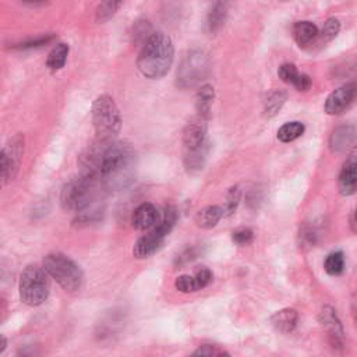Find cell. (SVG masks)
<instances>
[{"label": "cell", "instance_id": "6da1fadb", "mask_svg": "<svg viewBox=\"0 0 357 357\" xmlns=\"http://www.w3.org/2000/svg\"><path fill=\"white\" fill-rule=\"evenodd\" d=\"M136 152L127 142L100 141L91 145L80 158L83 175L100 180L105 187H122L133 175Z\"/></svg>", "mask_w": 357, "mask_h": 357}, {"label": "cell", "instance_id": "7a4b0ae2", "mask_svg": "<svg viewBox=\"0 0 357 357\" xmlns=\"http://www.w3.org/2000/svg\"><path fill=\"white\" fill-rule=\"evenodd\" d=\"M175 59L172 39L164 32H152L144 42L137 59L138 70L147 78H162L168 74Z\"/></svg>", "mask_w": 357, "mask_h": 357}, {"label": "cell", "instance_id": "3957f363", "mask_svg": "<svg viewBox=\"0 0 357 357\" xmlns=\"http://www.w3.org/2000/svg\"><path fill=\"white\" fill-rule=\"evenodd\" d=\"M100 188H105V184L98 179L89 176H81L69 182L62 190L61 202L66 211L83 213L89 208L95 199L100 194Z\"/></svg>", "mask_w": 357, "mask_h": 357}, {"label": "cell", "instance_id": "277c9868", "mask_svg": "<svg viewBox=\"0 0 357 357\" xmlns=\"http://www.w3.org/2000/svg\"><path fill=\"white\" fill-rule=\"evenodd\" d=\"M92 122L98 140L112 141L119 134L122 118L118 105L109 95L98 96L92 104Z\"/></svg>", "mask_w": 357, "mask_h": 357}, {"label": "cell", "instance_id": "5b68a950", "mask_svg": "<svg viewBox=\"0 0 357 357\" xmlns=\"http://www.w3.org/2000/svg\"><path fill=\"white\" fill-rule=\"evenodd\" d=\"M43 268L47 275L55 279L66 292H77L81 289L84 275L81 268L62 252L47 254L43 260Z\"/></svg>", "mask_w": 357, "mask_h": 357}, {"label": "cell", "instance_id": "8992f818", "mask_svg": "<svg viewBox=\"0 0 357 357\" xmlns=\"http://www.w3.org/2000/svg\"><path fill=\"white\" fill-rule=\"evenodd\" d=\"M19 293L20 300L30 307L41 305L49 296V281L45 268L28 266L20 277Z\"/></svg>", "mask_w": 357, "mask_h": 357}, {"label": "cell", "instance_id": "52a82bcc", "mask_svg": "<svg viewBox=\"0 0 357 357\" xmlns=\"http://www.w3.org/2000/svg\"><path fill=\"white\" fill-rule=\"evenodd\" d=\"M208 73V59L199 50H193L182 62L177 70V85L188 88L197 85Z\"/></svg>", "mask_w": 357, "mask_h": 357}, {"label": "cell", "instance_id": "ba28073f", "mask_svg": "<svg viewBox=\"0 0 357 357\" xmlns=\"http://www.w3.org/2000/svg\"><path fill=\"white\" fill-rule=\"evenodd\" d=\"M24 154V136L16 134L12 137L2 149L0 154V171H2L3 183H9L16 179L21 160Z\"/></svg>", "mask_w": 357, "mask_h": 357}, {"label": "cell", "instance_id": "9c48e42d", "mask_svg": "<svg viewBox=\"0 0 357 357\" xmlns=\"http://www.w3.org/2000/svg\"><path fill=\"white\" fill-rule=\"evenodd\" d=\"M357 100V83H347L334 92L325 100V112L331 116L342 115Z\"/></svg>", "mask_w": 357, "mask_h": 357}, {"label": "cell", "instance_id": "30bf717a", "mask_svg": "<svg viewBox=\"0 0 357 357\" xmlns=\"http://www.w3.org/2000/svg\"><path fill=\"white\" fill-rule=\"evenodd\" d=\"M207 144V119L198 115L183 130V149L193 151Z\"/></svg>", "mask_w": 357, "mask_h": 357}, {"label": "cell", "instance_id": "8fae6325", "mask_svg": "<svg viewBox=\"0 0 357 357\" xmlns=\"http://www.w3.org/2000/svg\"><path fill=\"white\" fill-rule=\"evenodd\" d=\"M166 239V235H164L161 230L157 228H152L147 235L141 236L133 248V254L136 259H148L152 254H155L164 244Z\"/></svg>", "mask_w": 357, "mask_h": 357}, {"label": "cell", "instance_id": "7c38bea8", "mask_svg": "<svg viewBox=\"0 0 357 357\" xmlns=\"http://www.w3.org/2000/svg\"><path fill=\"white\" fill-rule=\"evenodd\" d=\"M339 191L343 195L357 193V154L350 155L342 166L338 180Z\"/></svg>", "mask_w": 357, "mask_h": 357}, {"label": "cell", "instance_id": "4fadbf2b", "mask_svg": "<svg viewBox=\"0 0 357 357\" xmlns=\"http://www.w3.org/2000/svg\"><path fill=\"white\" fill-rule=\"evenodd\" d=\"M160 219V211L154 204L144 202L133 214V226L137 230H149L157 225Z\"/></svg>", "mask_w": 357, "mask_h": 357}, {"label": "cell", "instance_id": "5bb4252c", "mask_svg": "<svg viewBox=\"0 0 357 357\" xmlns=\"http://www.w3.org/2000/svg\"><path fill=\"white\" fill-rule=\"evenodd\" d=\"M356 138H357L356 127L351 125H345L334 130L329 140V147L332 152H343L349 147H351Z\"/></svg>", "mask_w": 357, "mask_h": 357}, {"label": "cell", "instance_id": "9a60e30c", "mask_svg": "<svg viewBox=\"0 0 357 357\" xmlns=\"http://www.w3.org/2000/svg\"><path fill=\"white\" fill-rule=\"evenodd\" d=\"M293 36L300 47H305L320 36V31L312 21H299L293 27Z\"/></svg>", "mask_w": 357, "mask_h": 357}, {"label": "cell", "instance_id": "2e32d148", "mask_svg": "<svg viewBox=\"0 0 357 357\" xmlns=\"http://www.w3.org/2000/svg\"><path fill=\"white\" fill-rule=\"evenodd\" d=\"M320 321L323 327L327 329L328 335L334 339V342L340 343V340L343 339V328L335 310L327 305V307H324L323 312L320 313Z\"/></svg>", "mask_w": 357, "mask_h": 357}, {"label": "cell", "instance_id": "e0dca14e", "mask_svg": "<svg viewBox=\"0 0 357 357\" xmlns=\"http://www.w3.org/2000/svg\"><path fill=\"white\" fill-rule=\"evenodd\" d=\"M225 217V210L219 206H208L195 215V224L202 229H213Z\"/></svg>", "mask_w": 357, "mask_h": 357}, {"label": "cell", "instance_id": "ac0fdd59", "mask_svg": "<svg viewBox=\"0 0 357 357\" xmlns=\"http://www.w3.org/2000/svg\"><path fill=\"white\" fill-rule=\"evenodd\" d=\"M299 321V314L294 309H283L271 317L274 328L282 334L292 332Z\"/></svg>", "mask_w": 357, "mask_h": 357}, {"label": "cell", "instance_id": "d6986e66", "mask_svg": "<svg viewBox=\"0 0 357 357\" xmlns=\"http://www.w3.org/2000/svg\"><path fill=\"white\" fill-rule=\"evenodd\" d=\"M207 155H208V144L198 148V149L184 151L183 152V161H184L186 169L188 172L201 171L204 168V165H206Z\"/></svg>", "mask_w": 357, "mask_h": 357}, {"label": "cell", "instance_id": "ffe728a7", "mask_svg": "<svg viewBox=\"0 0 357 357\" xmlns=\"http://www.w3.org/2000/svg\"><path fill=\"white\" fill-rule=\"evenodd\" d=\"M228 14V2L226 0H215L207 19V28L210 32H217L226 20Z\"/></svg>", "mask_w": 357, "mask_h": 357}, {"label": "cell", "instance_id": "44dd1931", "mask_svg": "<svg viewBox=\"0 0 357 357\" xmlns=\"http://www.w3.org/2000/svg\"><path fill=\"white\" fill-rule=\"evenodd\" d=\"M69 52H70V47L67 43H58L52 50H50V54L47 56L46 66L49 67V70L58 72V70L63 69L66 65Z\"/></svg>", "mask_w": 357, "mask_h": 357}, {"label": "cell", "instance_id": "7402d4cb", "mask_svg": "<svg viewBox=\"0 0 357 357\" xmlns=\"http://www.w3.org/2000/svg\"><path fill=\"white\" fill-rule=\"evenodd\" d=\"M214 99V88L211 85H202L197 92V112L199 116L208 119Z\"/></svg>", "mask_w": 357, "mask_h": 357}, {"label": "cell", "instance_id": "603a6c76", "mask_svg": "<svg viewBox=\"0 0 357 357\" xmlns=\"http://www.w3.org/2000/svg\"><path fill=\"white\" fill-rule=\"evenodd\" d=\"M125 0H102L96 9V20L99 23L109 21L120 9Z\"/></svg>", "mask_w": 357, "mask_h": 357}, {"label": "cell", "instance_id": "cb8c5ba5", "mask_svg": "<svg viewBox=\"0 0 357 357\" xmlns=\"http://www.w3.org/2000/svg\"><path fill=\"white\" fill-rule=\"evenodd\" d=\"M177 222V211L175 207H165L162 213H160V219L154 228L161 230L164 235H169Z\"/></svg>", "mask_w": 357, "mask_h": 357}, {"label": "cell", "instance_id": "d4e9b609", "mask_svg": "<svg viewBox=\"0 0 357 357\" xmlns=\"http://www.w3.org/2000/svg\"><path fill=\"white\" fill-rule=\"evenodd\" d=\"M304 133V125L300 122H289L285 123L279 130H278V138L282 142H292L301 137Z\"/></svg>", "mask_w": 357, "mask_h": 357}, {"label": "cell", "instance_id": "484cf974", "mask_svg": "<svg viewBox=\"0 0 357 357\" xmlns=\"http://www.w3.org/2000/svg\"><path fill=\"white\" fill-rule=\"evenodd\" d=\"M324 270L327 274L336 277L340 275L345 270V257L340 251L332 252L327 257L325 263H324Z\"/></svg>", "mask_w": 357, "mask_h": 357}, {"label": "cell", "instance_id": "4316f807", "mask_svg": "<svg viewBox=\"0 0 357 357\" xmlns=\"http://www.w3.org/2000/svg\"><path fill=\"white\" fill-rule=\"evenodd\" d=\"M285 100H286V94H285L283 91H275V92H272V94L270 95V98L267 99L266 109H264L266 116H268V118L275 116V115L281 111V108L283 107Z\"/></svg>", "mask_w": 357, "mask_h": 357}, {"label": "cell", "instance_id": "83f0119b", "mask_svg": "<svg viewBox=\"0 0 357 357\" xmlns=\"http://www.w3.org/2000/svg\"><path fill=\"white\" fill-rule=\"evenodd\" d=\"M278 76L279 78L286 83V84H290L294 87V84L297 83L299 77L301 76V73L297 70V67L293 65V63H285L279 67L278 70Z\"/></svg>", "mask_w": 357, "mask_h": 357}, {"label": "cell", "instance_id": "f1b7e54d", "mask_svg": "<svg viewBox=\"0 0 357 357\" xmlns=\"http://www.w3.org/2000/svg\"><path fill=\"white\" fill-rule=\"evenodd\" d=\"M339 30H340V23L339 20L336 19H328L325 23H324V27L320 32V38H321V42H329L332 41L338 34H339Z\"/></svg>", "mask_w": 357, "mask_h": 357}, {"label": "cell", "instance_id": "f546056e", "mask_svg": "<svg viewBox=\"0 0 357 357\" xmlns=\"http://www.w3.org/2000/svg\"><path fill=\"white\" fill-rule=\"evenodd\" d=\"M175 286L179 292L182 293H194L198 290V286H197V282H195V278L194 277H190V275H182L176 279L175 282Z\"/></svg>", "mask_w": 357, "mask_h": 357}, {"label": "cell", "instance_id": "4dcf8cb0", "mask_svg": "<svg viewBox=\"0 0 357 357\" xmlns=\"http://www.w3.org/2000/svg\"><path fill=\"white\" fill-rule=\"evenodd\" d=\"M240 202V188L239 187H232L228 193L226 197V204H225V215H232L236 210Z\"/></svg>", "mask_w": 357, "mask_h": 357}, {"label": "cell", "instance_id": "1f68e13d", "mask_svg": "<svg viewBox=\"0 0 357 357\" xmlns=\"http://www.w3.org/2000/svg\"><path fill=\"white\" fill-rule=\"evenodd\" d=\"M232 240H233L237 246H248V244L254 240V233H252L251 229L243 228V229H239V230L233 232Z\"/></svg>", "mask_w": 357, "mask_h": 357}, {"label": "cell", "instance_id": "d6a6232c", "mask_svg": "<svg viewBox=\"0 0 357 357\" xmlns=\"http://www.w3.org/2000/svg\"><path fill=\"white\" fill-rule=\"evenodd\" d=\"M194 278H195L198 290H201V289L207 288V286L211 283V281H213V272H211L208 268H202V270H199V271L194 275Z\"/></svg>", "mask_w": 357, "mask_h": 357}, {"label": "cell", "instance_id": "836d02e7", "mask_svg": "<svg viewBox=\"0 0 357 357\" xmlns=\"http://www.w3.org/2000/svg\"><path fill=\"white\" fill-rule=\"evenodd\" d=\"M224 354L228 353L218 349L217 346H210V345H204L194 351V356H224Z\"/></svg>", "mask_w": 357, "mask_h": 357}, {"label": "cell", "instance_id": "e575fe53", "mask_svg": "<svg viewBox=\"0 0 357 357\" xmlns=\"http://www.w3.org/2000/svg\"><path fill=\"white\" fill-rule=\"evenodd\" d=\"M54 39V36H45V38H38V39H34V41H30V42H24V43H20L17 47L19 49H30V47H39V46H43L46 45L47 42H50Z\"/></svg>", "mask_w": 357, "mask_h": 357}, {"label": "cell", "instance_id": "d590c367", "mask_svg": "<svg viewBox=\"0 0 357 357\" xmlns=\"http://www.w3.org/2000/svg\"><path fill=\"white\" fill-rule=\"evenodd\" d=\"M350 309H351V317H353L354 325H356V328H357V294H353V296H351Z\"/></svg>", "mask_w": 357, "mask_h": 357}, {"label": "cell", "instance_id": "8d00e7d4", "mask_svg": "<svg viewBox=\"0 0 357 357\" xmlns=\"http://www.w3.org/2000/svg\"><path fill=\"white\" fill-rule=\"evenodd\" d=\"M21 2H24V3H27V5H42V3H45L46 0H21Z\"/></svg>", "mask_w": 357, "mask_h": 357}, {"label": "cell", "instance_id": "74e56055", "mask_svg": "<svg viewBox=\"0 0 357 357\" xmlns=\"http://www.w3.org/2000/svg\"><path fill=\"white\" fill-rule=\"evenodd\" d=\"M6 345H8V340H6V338H5V336L0 338V354H2V353L5 351V349H6Z\"/></svg>", "mask_w": 357, "mask_h": 357}, {"label": "cell", "instance_id": "f35d334b", "mask_svg": "<svg viewBox=\"0 0 357 357\" xmlns=\"http://www.w3.org/2000/svg\"><path fill=\"white\" fill-rule=\"evenodd\" d=\"M356 219H357V211H356Z\"/></svg>", "mask_w": 357, "mask_h": 357}]
</instances>
